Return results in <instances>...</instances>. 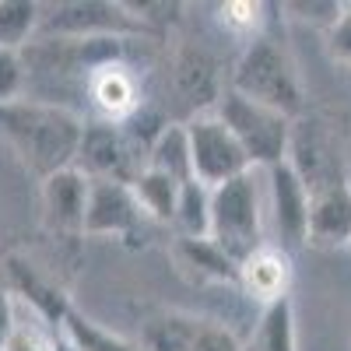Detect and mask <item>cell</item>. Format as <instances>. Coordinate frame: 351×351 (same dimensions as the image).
<instances>
[{
	"label": "cell",
	"mask_w": 351,
	"mask_h": 351,
	"mask_svg": "<svg viewBox=\"0 0 351 351\" xmlns=\"http://www.w3.org/2000/svg\"><path fill=\"white\" fill-rule=\"evenodd\" d=\"M0 134L18 152L21 165L43 183L56 172L74 169L84 116L71 106H53L25 95L18 102L0 106Z\"/></svg>",
	"instance_id": "6da1fadb"
},
{
	"label": "cell",
	"mask_w": 351,
	"mask_h": 351,
	"mask_svg": "<svg viewBox=\"0 0 351 351\" xmlns=\"http://www.w3.org/2000/svg\"><path fill=\"white\" fill-rule=\"evenodd\" d=\"M228 88L260 106H271L291 116V120H299L309 109L299 64L291 56V49L285 46V36L274 28V21H267V28L243 46L236 67H232Z\"/></svg>",
	"instance_id": "7a4b0ae2"
},
{
	"label": "cell",
	"mask_w": 351,
	"mask_h": 351,
	"mask_svg": "<svg viewBox=\"0 0 351 351\" xmlns=\"http://www.w3.org/2000/svg\"><path fill=\"white\" fill-rule=\"evenodd\" d=\"M208 239H215L236 263H243L263 243H271L267 239V200H263L256 169L211 190Z\"/></svg>",
	"instance_id": "3957f363"
},
{
	"label": "cell",
	"mask_w": 351,
	"mask_h": 351,
	"mask_svg": "<svg viewBox=\"0 0 351 351\" xmlns=\"http://www.w3.org/2000/svg\"><path fill=\"white\" fill-rule=\"evenodd\" d=\"M215 116L232 130V137L239 141V148L250 162V169L267 172L288 158V144H291V116L260 106L239 92L225 88V95L215 106Z\"/></svg>",
	"instance_id": "277c9868"
},
{
	"label": "cell",
	"mask_w": 351,
	"mask_h": 351,
	"mask_svg": "<svg viewBox=\"0 0 351 351\" xmlns=\"http://www.w3.org/2000/svg\"><path fill=\"white\" fill-rule=\"evenodd\" d=\"M152 36L127 4L120 0H67V4L43 8L36 39H137Z\"/></svg>",
	"instance_id": "5b68a950"
},
{
	"label": "cell",
	"mask_w": 351,
	"mask_h": 351,
	"mask_svg": "<svg viewBox=\"0 0 351 351\" xmlns=\"http://www.w3.org/2000/svg\"><path fill=\"white\" fill-rule=\"evenodd\" d=\"M144 165H148V158H144V152L130 141V134L120 123L84 120L74 169H81L88 180H109V183L130 186Z\"/></svg>",
	"instance_id": "8992f818"
},
{
	"label": "cell",
	"mask_w": 351,
	"mask_h": 351,
	"mask_svg": "<svg viewBox=\"0 0 351 351\" xmlns=\"http://www.w3.org/2000/svg\"><path fill=\"white\" fill-rule=\"evenodd\" d=\"M186 137H190V162H193V180L204 183L208 190L236 180V176L250 172V162L239 148V141L232 137V130L215 116V109L190 116Z\"/></svg>",
	"instance_id": "52a82bcc"
},
{
	"label": "cell",
	"mask_w": 351,
	"mask_h": 351,
	"mask_svg": "<svg viewBox=\"0 0 351 351\" xmlns=\"http://www.w3.org/2000/svg\"><path fill=\"white\" fill-rule=\"evenodd\" d=\"M263 176H267L263 200H267V215L278 236L274 246H281L285 253H295L299 246L309 243V186L302 183V176L288 158Z\"/></svg>",
	"instance_id": "ba28073f"
},
{
	"label": "cell",
	"mask_w": 351,
	"mask_h": 351,
	"mask_svg": "<svg viewBox=\"0 0 351 351\" xmlns=\"http://www.w3.org/2000/svg\"><path fill=\"white\" fill-rule=\"evenodd\" d=\"M288 162L295 165V172L302 176V183L309 190L337 180V176H348L344 158H341V144H337L334 130L327 127L324 116H316L309 109L299 116L295 123H291Z\"/></svg>",
	"instance_id": "9c48e42d"
},
{
	"label": "cell",
	"mask_w": 351,
	"mask_h": 351,
	"mask_svg": "<svg viewBox=\"0 0 351 351\" xmlns=\"http://www.w3.org/2000/svg\"><path fill=\"white\" fill-rule=\"evenodd\" d=\"M148 225L144 211L137 208L134 190L127 183L92 180L88 190V211H84V236H112V239H134Z\"/></svg>",
	"instance_id": "30bf717a"
},
{
	"label": "cell",
	"mask_w": 351,
	"mask_h": 351,
	"mask_svg": "<svg viewBox=\"0 0 351 351\" xmlns=\"http://www.w3.org/2000/svg\"><path fill=\"white\" fill-rule=\"evenodd\" d=\"M84 95L95 109V120H102V123H127L134 112L144 109L141 77L130 71L127 60H112V64L95 67L84 81Z\"/></svg>",
	"instance_id": "8fae6325"
},
{
	"label": "cell",
	"mask_w": 351,
	"mask_h": 351,
	"mask_svg": "<svg viewBox=\"0 0 351 351\" xmlns=\"http://www.w3.org/2000/svg\"><path fill=\"white\" fill-rule=\"evenodd\" d=\"M88 190L92 180L81 169H64L43 180L39 200H43V221L53 236H84V211H88Z\"/></svg>",
	"instance_id": "7c38bea8"
},
{
	"label": "cell",
	"mask_w": 351,
	"mask_h": 351,
	"mask_svg": "<svg viewBox=\"0 0 351 351\" xmlns=\"http://www.w3.org/2000/svg\"><path fill=\"white\" fill-rule=\"evenodd\" d=\"M291 281H295V263L291 253H285L274 243H263L256 253H250L239 263V291L250 295L260 306H274L291 295Z\"/></svg>",
	"instance_id": "4fadbf2b"
},
{
	"label": "cell",
	"mask_w": 351,
	"mask_h": 351,
	"mask_svg": "<svg viewBox=\"0 0 351 351\" xmlns=\"http://www.w3.org/2000/svg\"><path fill=\"white\" fill-rule=\"evenodd\" d=\"M309 243H351V176H337V180L309 190Z\"/></svg>",
	"instance_id": "5bb4252c"
},
{
	"label": "cell",
	"mask_w": 351,
	"mask_h": 351,
	"mask_svg": "<svg viewBox=\"0 0 351 351\" xmlns=\"http://www.w3.org/2000/svg\"><path fill=\"white\" fill-rule=\"evenodd\" d=\"M8 291L21 306L39 313L49 327H60L64 313L71 309V299L64 295V291L56 285H49L39 271H32V263H25L21 256L8 260Z\"/></svg>",
	"instance_id": "9a60e30c"
},
{
	"label": "cell",
	"mask_w": 351,
	"mask_h": 351,
	"mask_svg": "<svg viewBox=\"0 0 351 351\" xmlns=\"http://www.w3.org/2000/svg\"><path fill=\"white\" fill-rule=\"evenodd\" d=\"M172 81H176V92H180V99H186V102L193 106L190 116L208 112V106L215 109L218 99L225 95V88L218 84V64H215L204 49H183L180 56H176Z\"/></svg>",
	"instance_id": "2e32d148"
},
{
	"label": "cell",
	"mask_w": 351,
	"mask_h": 351,
	"mask_svg": "<svg viewBox=\"0 0 351 351\" xmlns=\"http://www.w3.org/2000/svg\"><path fill=\"white\" fill-rule=\"evenodd\" d=\"M176 263L204 285H232L239 288V263L232 260L215 239H176Z\"/></svg>",
	"instance_id": "e0dca14e"
},
{
	"label": "cell",
	"mask_w": 351,
	"mask_h": 351,
	"mask_svg": "<svg viewBox=\"0 0 351 351\" xmlns=\"http://www.w3.org/2000/svg\"><path fill=\"white\" fill-rule=\"evenodd\" d=\"M204 319L180 309H162L141 324V351H193L197 330Z\"/></svg>",
	"instance_id": "ac0fdd59"
},
{
	"label": "cell",
	"mask_w": 351,
	"mask_h": 351,
	"mask_svg": "<svg viewBox=\"0 0 351 351\" xmlns=\"http://www.w3.org/2000/svg\"><path fill=\"white\" fill-rule=\"evenodd\" d=\"M176 183H190L193 180V162H190V137H186V123H169L158 141L152 144L148 152V165Z\"/></svg>",
	"instance_id": "d6986e66"
},
{
	"label": "cell",
	"mask_w": 351,
	"mask_h": 351,
	"mask_svg": "<svg viewBox=\"0 0 351 351\" xmlns=\"http://www.w3.org/2000/svg\"><path fill=\"white\" fill-rule=\"evenodd\" d=\"M180 186L183 183L169 180V176H162L155 169H141V176L130 183L134 200H137V208L144 211V218L158 221V225H172L176 200H180Z\"/></svg>",
	"instance_id": "ffe728a7"
},
{
	"label": "cell",
	"mask_w": 351,
	"mask_h": 351,
	"mask_svg": "<svg viewBox=\"0 0 351 351\" xmlns=\"http://www.w3.org/2000/svg\"><path fill=\"white\" fill-rule=\"evenodd\" d=\"M60 337L74 344V351H141L134 341L120 337V334H112L106 330L102 324H95L92 316H84L81 309H67L64 319H60Z\"/></svg>",
	"instance_id": "44dd1931"
},
{
	"label": "cell",
	"mask_w": 351,
	"mask_h": 351,
	"mask_svg": "<svg viewBox=\"0 0 351 351\" xmlns=\"http://www.w3.org/2000/svg\"><path fill=\"white\" fill-rule=\"evenodd\" d=\"M246 351H299L295 309H291V299H281L274 306H263L256 334H253Z\"/></svg>",
	"instance_id": "7402d4cb"
},
{
	"label": "cell",
	"mask_w": 351,
	"mask_h": 351,
	"mask_svg": "<svg viewBox=\"0 0 351 351\" xmlns=\"http://www.w3.org/2000/svg\"><path fill=\"white\" fill-rule=\"evenodd\" d=\"M172 228L180 232V239H208L211 232V190L190 180L180 186V200H176Z\"/></svg>",
	"instance_id": "603a6c76"
},
{
	"label": "cell",
	"mask_w": 351,
	"mask_h": 351,
	"mask_svg": "<svg viewBox=\"0 0 351 351\" xmlns=\"http://www.w3.org/2000/svg\"><path fill=\"white\" fill-rule=\"evenodd\" d=\"M43 4L36 0H0V49H25L39 36Z\"/></svg>",
	"instance_id": "cb8c5ba5"
},
{
	"label": "cell",
	"mask_w": 351,
	"mask_h": 351,
	"mask_svg": "<svg viewBox=\"0 0 351 351\" xmlns=\"http://www.w3.org/2000/svg\"><path fill=\"white\" fill-rule=\"evenodd\" d=\"M56 341H60V330L49 327L39 313H32L28 306L18 302L14 324H11L8 337L0 341V351H56Z\"/></svg>",
	"instance_id": "d4e9b609"
},
{
	"label": "cell",
	"mask_w": 351,
	"mask_h": 351,
	"mask_svg": "<svg viewBox=\"0 0 351 351\" xmlns=\"http://www.w3.org/2000/svg\"><path fill=\"white\" fill-rule=\"evenodd\" d=\"M263 11H267V8L253 4V0H228V4L218 8V21H221V28H225L228 36L250 43V39H256L263 28H267V21H271V14H263Z\"/></svg>",
	"instance_id": "484cf974"
},
{
	"label": "cell",
	"mask_w": 351,
	"mask_h": 351,
	"mask_svg": "<svg viewBox=\"0 0 351 351\" xmlns=\"http://www.w3.org/2000/svg\"><path fill=\"white\" fill-rule=\"evenodd\" d=\"M28 92V67L18 49H0V106L18 102Z\"/></svg>",
	"instance_id": "4316f807"
},
{
	"label": "cell",
	"mask_w": 351,
	"mask_h": 351,
	"mask_svg": "<svg viewBox=\"0 0 351 351\" xmlns=\"http://www.w3.org/2000/svg\"><path fill=\"white\" fill-rule=\"evenodd\" d=\"M324 46H327L330 60L351 74V4L341 8V14L334 18V25L324 32Z\"/></svg>",
	"instance_id": "83f0119b"
},
{
	"label": "cell",
	"mask_w": 351,
	"mask_h": 351,
	"mask_svg": "<svg viewBox=\"0 0 351 351\" xmlns=\"http://www.w3.org/2000/svg\"><path fill=\"white\" fill-rule=\"evenodd\" d=\"M344 4H337V0H288V4H281L278 11H285L288 18H295V21H306V25H319L327 32V28L334 25V18L341 14Z\"/></svg>",
	"instance_id": "f1b7e54d"
},
{
	"label": "cell",
	"mask_w": 351,
	"mask_h": 351,
	"mask_svg": "<svg viewBox=\"0 0 351 351\" xmlns=\"http://www.w3.org/2000/svg\"><path fill=\"white\" fill-rule=\"evenodd\" d=\"M193 351H246V348H243V341L232 334L225 324L204 319L200 330H197V341H193Z\"/></svg>",
	"instance_id": "f546056e"
},
{
	"label": "cell",
	"mask_w": 351,
	"mask_h": 351,
	"mask_svg": "<svg viewBox=\"0 0 351 351\" xmlns=\"http://www.w3.org/2000/svg\"><path fill=\"white\" fill-rule=\"evenodd\" d=\"M14 309H18L14 295L8 291V285H0V341L8 337V330H11V324H14Z\"/></svg>",
	"instance_id": "4dcf8cb0"
},
{
	"label": "cell",
	"mask_w": 351,
	"mask_h": 351,
	"mask_svg": "<svg viewBox=\"0 0 351 351\" xmlns=\"http://www.w3.org/2000/svg\"><path fill=\"white\" fill-rule=\"evenodd\" d=\"M56 351H74V344H71V341H64V337H60V341H56Z\"/></svg>",
	"instance_id": "1f68e13d"
}]
</instances>
